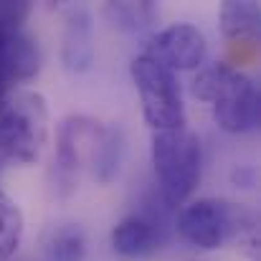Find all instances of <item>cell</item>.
<instances>
[{"instance_id": "9c48e42d", "label": "cell", "mask_w": 261, "mask_h": 261, "mask_svg": "<svg viewBox=\"0 0 261 261\" xmlns=\"http://www.w3.org/2000/svg\"><path fill=\"white\" fill-rule=\"evenodd\" d=\"M61 61L74 74H84L94 64V25H91V13L84 5L71 8L66 15Z\"/></svg>"}, {"instance_id": "7a4b0ae2", "label": "cell", "mask_w": 261, "mask_h": 261, "mask_svg": "<svg viewBox=\"0 0 261 261\" xmlns=\"http://www.w3.org/2000/svg\"><path fill=\"white\" fill-rule=\"evenodd\" d=\"M48 145V104L31 89L8 91L0 101V158L33 165Z\"/></svg>"}, {"instance_id": "8fae6325", "label": "cell", "mask_w": 261, "mask_h": 261, "mask_svg": "<svg viewBox=\"0 0 261 261\" xmlns=\"http://www.w3.org/2000/svg\"><path fill=\"white\" fill-rule=\"evenodd\" d=\"M38 69H41V51H38L36 38L23 31L15 33L0 54V76L10 87L15 82L33 79L38 74Z\"/></svg>"}, {"instance_id": "5bb4252c", "label": "cell", "mask_w": 261, "mask_h": 261, "mask_svg": "<svg viewBox=\"0 0 261 261\" xmlns=\"http://www.w3.org/2000/svg\"><path fill=\"white\" fill-rule=\"evenodd\" d=\"M84 256H87V236L76 223L56 228L46 241V261H84Z\"/></svg>"}, {"instance_id": "52a82bcc", "label": "cell", "mask_w": 261, "mask_h": 261, "mask_svg": "<svg viewBox=\"0 0 261 261\" xmlns=\"http://www.w3.org/2000/svg\"><path fill=\"white\" fill-rule=\"evenodd\" d=\"M99 122L74 114L66 117L59 127V137H56V188L61 195H69L76 188L79 170H82V145L89 142L94 127Z\"/></svg>"}, {"instance_id": "ba28073f", "label": "cell", "mask_w": 261, "mask_h": 261, "mask_svg": "<svg viewBox=\"0 0 261 261\" xmlns=\"http://www.w3.org/2000/svg\"><path fill=\"white\" fill-rule=\"evenodd\" d=\"M163 226L152 213H132L112 228V249L124 259H140L160 249Z\"/></svg>"}, {"instance_id": "277c9868", "label": "cell", "mask_w": 261, "mask_h": 261, "mask_svg": "<svg viewBox=\"0 0 261 261\" xmlns=\"http://www.w3.org/2000/svg\"><path fill=\"white\" fill-rule=\"evenodd\" d=\"M254 218L236 203L221 198H200L180 208L175 218V231L182 241L195 249H221L223 244L233 241L236 236L251 231Z\"/></svg>"}, {"instance_id": "7c38bea8", "label": "cell", "mask_w": 261, "mask_h": 261, "mask_svg": "<svg viewBox=\"0 0 261 261\" xmlns=\"http://www.w3.org/2000/svg\"><path fill=\"white\" fill-rule=\"evenodd\" d=\"M261 5L256 0H226L221 8V33L231 43H259Z\"/></svg>"}, {"instance_id": "3957f363", "label": "cell", "mask_w": 261, "mask_h": 261, "mask_svg": "<svg viewBox=\"0 0 261 261\" xmlns=\"http://www.w3.org/2000/svg\"><path fill=\"white\" fill-rule=\"evenodd\" d=\"M203 150L195 132L188 127L152 135V168L160 198L168 208L182 205L200 182Z\"/></svg>"}, {"instance_id": "2e32d148", "label": "cell", "mask_w": 261, "mask_h": 261, "mask_svg": "<svg viewBox=\"0 0 261 261\" xmlns=\"http://www.w3.org/2000/svg\"><path fill=\"white\" fill-rule=\"evenodd\" d=\"M233 180H236L241 188H251V185H254V170H251V168L236 170V173H233Z\"/></svg>"}, {"instance_id": "9a60e30c", "label": "cell", "mask_w": 261, "mask_h": 261, "mask_svg": "<svg viewBox=\"0 0 261 261\" xmlns=\"http://www.w3.org/2000/svg\"><path fill=\"white\" fill-rule=\"evenodd\" d=\"M23 213L18 203L0 190V261H8L23 241Z\"/></svg>"}, {"instance_id": "30bf717a", "label": "cell", "mask_w": 261, "mask_h": 261, "mask_svg": "<svg viewBox=\"0 0 261 261\" xmlns=\"http://www.w3.org/2000/svg\"><path fill=\"white\" fill-rule=\"evenodd\" d=\"M127 152V137L119 124H96L91 135V173L96 182L109 185L117 180Z\"/></svg>"}, {"instance_id": "e0dca14e", "label": "cell", "mask_w": 261, "mask_h": 261, "mask_svg": "<svg viewBox=\"0 0 261 261\" xmlns=\"http://www.w3.org/2000/svg\"><path fill=\"white\" fill-rule=\"evenodd\" d=\"M5 94H8V82L0 76V101H3V96H5Z\"/></svg>"}, {"instance_id": "6da1fadb", "label": "cell", "mask_w": 261, "mask_h": 261, "mask_svg": "<svg viewBox=\"0 0 261 261\" xmlns=\"http://www.w3.org/2000/svg\"><path fill=\"white\" fill-rule=\"evenodd\" d=\"M193 96L211 104L216 124L228 135H246L259 127V87L233 64L218 61L200 66L193 79Z\"/></svg>"}, {"instance_id": "4fadbf2b", "label": "cell", "mask_w": 261, "mask_h": 261, "mask_svg": "<svg viewBox=\"0 0 261 261\" xmlns=\"http://www.w3.org/2000/svg\"><path fill=\"white\" fill-rule=\"evenodd\" d=\"M104 15L109 18V23L119 31L127 33H142L147 31L152 23H158L160 18V8L152 0H122V3H107L104 5Z\"/></svg>"}, {"instance_id": "5b68a950", "label": "cell", "mask_w": 261, "mask_h": 261, "mask_svg": "<svg viewBox=\"0 0 261 261\" xmlns=\"http://www.w3.org/2000/svg\"><path fill=\"white\" fill-rule=\"evenodd\" d=\"M135 89L140 94L142 117L155 132L182 129L185 127V104L180 82L168 66L152 59L147 51L132 59L129 66Z\"/></svg>"}, {"instance_id": "8992f818", "label": "cell", "mask_w": 261, "mask_h": 261, "mask_svg": "<svg viewBox=\"0 0 261 261\" xmlns=\"http://www.w3.org/2000/svg\"><path fill=\"white\" fill-rule=\"evenodd\" d=\"M147 54L152 59H158L163 66H168L170 71H193L200 69L208 54V43L200 28H195L193 23H173L168 28H163L152 41Z\"/></svg>"}]
</instances>
